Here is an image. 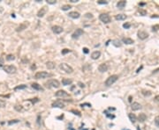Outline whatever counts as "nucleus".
Instances as JSON below:
<instances>
[{
  "label": "nucleus",
  "mask_w": 159,
  "mask_h": 130,
  "mask_svg": "<svg viewBox=\"0 0 159 130\" xmlns=\"http://www.w3.org/2000/svg\"><path fill=\"white\" fill-rule=\"evenodd\" d=\"M44 85L47 88H58L60 86V83L57 79H50Z\"/></svg>",
  "instance_id": "1"
},
{
  "label": "nucleus",
  "mask_w": 159,
  "mask_h": 130,
  "mask_svg": "<svg viewBox=\"0 0 159 130\" xmlns=\"http://www.w3.org/2000/svg\"><path fill=\"white\" fill-rule=\"evenodd\" d=\"M51 77H52V74L46 72V71H39V72H36L35 75V79H44V78H49Z\"/></svg>",
  "instance_id": "2"
},
{
  "label": "nucleus",
  "mask_w": 159,
  "mask_h": 130,
  "mask_svg": "<svg viewBox=\"0 0 159 130\" xmlns=\"http://www.w3.org/2000/svg\"><path fill=\"white\" fill-rule=\"evenodd\" d=\"M60 69H62L63 71H65V73L67 74H71L74 72V69L72 68L71 66H69L67 63H65V62H62V63L59 65Z\"/></svg>",
  "instance_id": "3"
},
{
  "label": "nucleus",
  "mask_w": 159,
  "mask_h": 130,
  "mask_svg": "<svg viewBox=\"0 0 159 130\" xmlns=\"http://www.w3.org/2000/svg\"><path fill=\"white\" fill-rule=\"evenodd\" d=\"M118 79V75H112L111 77H109L105 81V85L106 86H111L115 82H117Z\"/></svg>",
  "instance_id": "4"
},
{
  "label": "nucleus",
  "mask_w": 159,
  "mask_h": 130,
  "mask_svg": "<svg viewBox=\"0 0 159 130\" xmlns=\"http://www.w3.org/2000/svg\"><path fill=\"white\" fill-rule=\"evenodd\" d=\"M3 69L8 74H14L16 73L17 71V68L13 65H5V66L3 67Z\"/></svg>",
  "instance_id": "5"
},
{
  "label": "nucleus",
  "mask_w": 159,
  "mask_h": 130,
  "mask_svg": "<svg viewBox=\"0 0 159 130\" xmlns=\"http://www.w3.org/2000/svg\"><path fill=\"white\" fill-rule=\"evenodd\" d=\"M99 19L102 22H104V24H108V23L111 22V18L107 13H102L99 16Z\"/></svg>",
  "instance_id": "6"
},
{
  "label": "nucleus",
  "mask_w": 159,
  "mask_h": 130,
  "mask_svg": "<svg viewBox=\"0 0 159 130\" xmlns=\"http://www.w3.org/2000/svg\"><path fill=\"white\" fill-rule=\"evenodd\" d=\"M55 96L57 98H66V97H69V94L68 92H66L65 91H63V90H59L55 93Z\"/></svg>",
  "instance_id": "7"
},
{
  "label": "nucleus",
  "mask_w": 159,
  "mask_h": 130,
  "mask_svg": "<svg viewBox=\"0 0 159 130\" xmlns=\"http://www.w3.org/2000/svg\"><path fill=\"white\" fill-rule=\"evenodd\" d=\"M83 30L81 29V28H78V29H76V31L73 34V35H72V37L74 38V39H77V38H79L80 36H81L83 34Z\"/></svg>",
  "instance_id": "8"
},
{
  "label": "nucleus",
  "mask_w": 159,
  "mask_h": 130,
  "mask_svg": "<svg viewBox=\"0 0 159 130\" xmlns=\"http://www.w3.org/2000/svg\"><path fill=\"white\" fill-rule=\"evenodd\" d=\"M51 30L56 34H59L63 32V28L61 26H53L52 27H51Z\"/></svg>",
  "instance_id": "9"
},
{
  "label": "nucleus",
  "mask_w": 159,
  "mask_h": 130,
  "mask_svg": "<svg viewBox=\"0 0 159 130\" xmlns=\"http://www.w3.org/2000/svg\"><path fill=\"white\" fill-rule=\"evenodd\" d=\"M137 35H138V38L140 40H145L148 37V34L144 32V31H139Z\"/></svg>",
  "instance_id": "10"
},
{
  "label": "nucleus",
  "mask_w": 159,
  "mask_h": 130,
  "mask_svg": "<svg viewBox=\"0 0 159 130\" xmlns=\"http://www.w3.org/2000/svg\"><path fill=\"white\" fill-rule=\"evenodd\" d=\"M65 105V104L61 100H57L52 104V107H58V108H64Z\"/></svg>",
  "instance_id": "11"
},
{
  "label": "nucleus",
  "mask_w": 159,
  "mask_h": 130,
  "mask_svg": "<svg viewBox=\"0 0 159 130\" xmlns=\"http://www.w3.org/2000/svg\"><path fill=\"white\" fill-rule=\"evenodd\" d=\"M131 108L133 111H138V110L141 109V105L138 102H134L131 105Z\"/></svg>",
  "instance_id": "12"
},
{
  "label": "nucleus",
  "mask_w": 159,
  "mask_h": 130,
  "mask_svg": "<svg viewBox=\"0 0 159 130\" xmlns=\"http://www.w3.org/2000/svg\"><path fill=\"white\" fill-rule=\"evenodd\" d=\"M98 70H99L101 73L106 72V71L108 70V65H107V64H105V63L100 64L99 66H98Z\"/></svg>",
  "instance_id": "13"
},
{
  "label": "nucleus",
  "mask_w": 159,
  "mask_h": 130,
  "mask_svg": "<svg viewBox=\"0 0 159 130\" xmlns=\"http://www.w3.org/2000/svg\"><path fill=\"white\" fill-rule=\"evenodd\" d=\"M28 23H27V22H25V23H22V24H21V25L19 26L18 27L16 28V31L17 32H21V31H23L24 29H26V28L28 27Z\"/></svg>",
  "instance_id": "14"
},
{
  "label": "nucleus",
  "mask_w": 159,
  "mask_h": 130,
  "mask_svg": "<svg viewBox=\"0 0 159 130\" xmlns=\"http://www.w3.org/2000/svg\"><path fill=\"white\" fill-rule=\"evenodd\" d=\"M68 16L72 18H79L81 17V14L79 13L78 11H71V12H69Z\"/></svg>",
  "instance_id": "15"
},
{
  "label": "nucleus",
  "mask_w": 159,
  "mask_h": 130,
  "mask_svg": "<svg viewBox=\"0 0 159 130\" xmlns=\"http://www.w3.org/2000/svg\"><path fill=\"white\" fill-rule=\"evenodd\" d=\"M100 56H101V52L100 51H94L91 54V58L93 60H97Z\"/></svg>",
  "instance_id": "16"
},
{
  "label": "nucleus",
  "mask_w": 159,
  "mask_h": 130,
  "mask_svg": "<svg viewBox=\"0 0 159 130\" xmlns=\"http://www.w3.org/2000/svg\"><path fill=\"white\" fill-rule=\"evenodd\" d=\"M31 86H32L33 89L36 90V91H43V88H42L39 84H37V83H33L32 85H31Z\"/></svg>",
  "instance_id": "17"
},
{
  "label": "nucleus",
  "mask_w": 159,
  "mask_h": 130,
  "mask_svg": "<svg viewBox=\"0 0 159 130\" xmlns=\"http://www.w3.org/2000/svg\"><path fill=\"white\" fill-rule=\"evenodd\" d=\"M46 8L45 7H42L41 10H40L39 11H38V13H37V17L38 18H42V17H43L44 15H45V13H46Z\"/></svg>",
  "instance_id": "18"
},
{
  "label": "nucleus",
  "mask_w": 159,
  "mask_h": 130,
  "mask_svg": "<svg viewBox=\"0 0 159 130\" xmlns=\"http://www.w3.org/2000/svg\"><path fill=\"white\" fill-rule=\"evenodd\" d=\"M126 5H127V1H124V0H122V1H119V2L117 4V7H118V9L122 10V9H124V8H125Z\"/></svg>",
  "instance_id": "19"
},
{
  "label": "nucleus",
  "mask_w": 159,
  "mask_h": 130,
  "mask_svg": "<svg viewBox=\"0 0 159 130\" xmlns=\"http://www.w3.org/2000/svg\"><path fill=\"white\" fill-rule=\"evenodd\" d=\"M122 41H123V43L127 44V45L134 44V40H132L131 38H123Z\"/></svg>",
  "instance_id": "20"
},
{
  "label": "nucleus",
  "mask_w": 159,
  "mask_h": 130,
  "mask_svg": "<svg viewBox=\"0 0 159 130\" xmlns=\"http://www.w3.org/2000/svg\"><path fill=\"white\" fill-rule=\"evenodd\" d=\"M62 84H63V85H70L73 84V80L69 79V78H63Z\"/></svg>",
  "instance_id": "21"
},
{
  "label": "nucleus",
  "mask_w": 159,
  "mask_h": 130,
  "mask_svg": "<svg viewBox=\"0 0 159 130\" xmlns=\"http://www.w3.org/2000/svg\"><path fill=\"white\" fill-rule=\"evenodd\" d=\"M138 120L140 122H144L147 120V115L145 113H140L138 116Z\"/></svg>",
  "instance_id": "22"
},
{
  "label": "nucleus",
  "mask_w": 159,
  "mask_h": 130,
  "mask_svg": "<svg viewBox=\"0 0 159 130\" xmlns=\"http://www.w3.org/2000/svg\"><path fill=\"white\" fill-rule=\"evenodd\" d=\"M128 117H129L130 121L133 124L135 123L136 121H137V117L135 116V114L134 113H128Z\"/></svg>",
  "instance_id": "23"
},
{
  "label": "nucleus",
  "mask_w": 159,
  "mask_h": 130,
  "mask_svg": "<svg viewBox=\"0 0 159 130\" xmlns=\"http://www.w3.org/2000/svg\"><path fill=\"white\" fill-rule=\"evenodd\" d=\"M127 18V16L125 14H118L115 16V19L116 20H124Z\"/></svg>",
  "instance_id": "24"
},
{
  "label": "nucleus",
  "mask_w": 159,
  "mask_h": 130,
  "mask_svg": "<svg viewBox=\"0 0 159 130\" xmlns=\"http://www.w3.org/2000/svg\"><path fill=\"white\" fill-rule=\"evenodd\" d=\"M112 44L115 46V47H117V48H119V47H121V45H122L121 41H120L119 40H118V39L113 40V41H112Z\"/></svg>",
  "instance_id": "25"
},
{
  "label": "nucleus",
  "mask_w": 159,
  "mask_h": 130,
  "mask_svg": "<svg viewBox=\"0 0 159 130\" xmlns=\"http://www.w3.org/2000/svg\"><path fill=\"white\" fill-rule=\"evenodd\" d=\"M46 67L49 69H53L55 68V62H46Z\"/></svg>",
  "instance_id": "26"
},
{
  "label": "nucleus",
  "mask_w": 159,
  "mask_h": 130,
  "mask_svg": "<svg viewBox=\"0 0 159 130\" xmlns=\"http://www.w3.org/2000/svg\"><path fill=\"white\" fill-rule=\"evenodd\" d=\"M27 85H18V86H16L15 88H14V91H21V90H24L27 88Z\"/></svg>",
  "instance_id": "27"
},
{
  "label": "nucleus",
  "mask_w": 159,
  "mask_h": 130,
  "mask_svg": "<svg viewBox=\"0 0 159 130\" xmlns=\"http://www.w3.org/2000/svg\"><path fill=\"white\" fill-rule=\"evenodd\" d=\"M6 60L7 61H13V60H15V56L12 54H10L6 56Z\"/></svg>",
  "instance_id": "28"
},
{
  "label": "nucleus",
  "mask_w": 159,
  "mask_h": 130,
  "mask_svg": "<svg viewBox=\"0 0 159 130\" xmlns=\"http://www.w3.org/2000/svg\"><path fill=\"white\" fill-rule=\"evenodd\" d=\"M71 8H72L71 5H65L61 7V9H62L63 11H68V10H70Z\"/></svg>",
  "instance_id": "29"
},
{
  "label": "nucleus",
  "mask_w": 159,
  "mask_h": 130,
  "mask_svg": "<svg viewBox=\"0 0 159 130\" xmlns=\"http://www.w3.org/2000/svg\"><path fill=\"white\" fill-rule=\"evenodd\" d=\"M14 109L18 111V112H21V111H23V107H22V105H16L14 106Z\"/></svg>",
  "instance_id": "30"
},
{
  "label": "nucleus",
  "mask_w": 159,
  "mask_h": 130,
  "mask_svg": "<svg viewBox=\"0 0 159 130\" xmlns=\"http://www.w3.org/2000/svg\"><path fill=\"white\" fill-rule=\"evenodd\" d=\"M71 52V50L70 49H68V48H64L62 51H61V53H62V55H66V54H68V53Z\"/></svg>",
  "instance_id": "31"
},
{
  "label": "nucleus",
  "mask_w": 159,
  "mask_h": 130,
  "mask_svg": "<svg viewBox=\"0 0 159 130\" xmlns=\"http://www.w3.org/2000/svg\"><path fill=\"white\" fill-rule=\"evenodd\" d=\"M5 105H6V102L5 100H1L0 99V108L5 107Z\"/></svg>",
  "instance_id": "32"
},
{
  "label": "nucleus",
  "mask_w": 159,
  "mask_h": 130,
  "mask_svg": "<svg viewBox=\"0 0 159 130\" xmlns=\"http://www.w3.org/2000/svg\"><path fill=\"white\" fill-rule=\"evenodd\" d=\"M130 26H131V24H130V23H125L124 25H123V27H124L125 29H129Z\"/></svg>",
  "instance_id": "33"
},
{
  "label": "nucleus",
  "mask_w": 159,
  "mask_h": 130,
  "mask_svg": "<svg viewBox=\"0 0 159 130\" xmlns=\"http://www.w3.org/2000/svg\"><path fill=\"white\" fill-rule=\"evenodd\" d=\"M155 124L157 128H159V116H157L155 118Z\"/></svg>",
  "instance_id": "34"
},
{
  "label": "nucleus",
  "mask_w": 159,
  "mask_h": 130,
  "mask_svg": "<svg viewBox=\"0 0 159 130\" xmlns=\"http://www.w3.org/2000/svg\"><path fill=\"white\" fill-rule=\"evenodd\" d=\"M142 94L144 96H150L151 95V92L149 91H142Z\"/></svg>",
  "instance_id": "35"
},
{
  "label": "nucleus",
  "mask_w": 159,
  "mask_h": 130,
  "mask_svg": "<svg viewBox=\"0 0 159 130\" xmlns=\"http://www.w3.org/2000/svg\"><path fill=\"white\" fill-rule=\"evenodd\" d=\"M46 2L49 5H55L56 3H57V1L56 0H46Z\"/></svg>",
  "instance_id": "36"
},
{
  "label": "nucleus",
  "mask_w": 159,
  "mask_h": 130,
  "mask_svg": "<svg viewBox=\"0 0 159 130\" xmlns=\"http://www.w3.org/2000/svg\"><path fill=\"white\" fill-rule=\"evenodd\" d=\"M19 122H20L19 120H13V121H8V124H9V125H12V124H14V123H19Z\"/></svg>",
  "instance_id": "37"
},
{
  "label": "nucleus",
  "mask_w": 159,
  "mask_h": 130,
  "mask_svg": "<svg viewBox=\"0 0 159 130\" xmlns=\"http://www.w3.org/2000/svg\"><path fill=\"white\" fill-rule=\"evenodd\" d=\"M159 29V25H155L154 26H152V31L153 32H157Z\"/></svg>",
  "instance_id": "38"
},
{
  "label": "nucleus",
  "mask_w": 159,
  "mask_h": 130,
  "mask_svg": "<svg viewBox=\"0 0 159 130\" xmlns=\"http://www.w3.org/2000/svg\"><path fill=\"white\" fill-rule=\"evenodd\" d=\"M97 3L99 5H107L108 4V1H104V0H100V1H97Z\"/></svg>",
  "instance_id": "39"
},
{
  "label": "nucleus",
  "mask_w": 159,
  "mask_h": 130,
  "mask_svg": "<svg viewBox=\"0 0 159 130\" xmlns=\"http://www.w3.org/2000/svg\"><path fill=\"white\" fill-rule=\"evenodd\" d=\"M139 12H140V13H141V15H142V16H144V15H146V14H147V11H144V10H142V9L139 10Z\"/></svg>",
  "instance_id": "40"
},
{
  "label": "nucleus",
  "mask_w": 159,
  "mask_h": 130,
  "mask_svg": "<svg viewBox=\"0 0 159 130\" xmlns=\"http://www.w3.org/2000/svg\"><path fill=\"white\" fill-rule=\"evenodd\" d=\"M28 100L31 101L33 104H35V102H38V101H39V99H38L37 98H32V99H28Z\"/></svg>",
  "instance_id": "41"
},
{
  "label": "nucleus",
  "mask_w": 159,
  "mask_h": 130,
  "mask_svg": "<svg viewBox=\"0 0 159 130\" xmlns=\"http://www.w3.org/2000/svg\"><path fill=\"white\" fill-rule=\"evenodd\" d=\"M71 112L72 113H74V114H77L78 116H81V113H80V112H78V111H75V110H72Z\"/></svg>",
  "instance_id": "42"
},
{
  "label": "nucleus",
  "mask_w": 159,
  "mask_h": 130,
  "mask_svg": "<svg viewBox=\"0 0 159 130\" xmlns=\"http://www.w3.org/2000/svg\"><path fill=\"white\" fill-rule=\"evenodd\" d=\"M85 17H86V18H93V15H92V14H91V13H87V14H86V15H85Z\"/></svg>",
  "instance_id": "43"
},
{
  "label": "nucleus",
  "mask_w": 159,
  "mask_h": 130,
  "mask_svg": "<svg viewBox=\"0 0 159 130\" xmlns=\"http://www.w3.org/2000/svg\"><path fill=\"white\" fill-rule=\"evenodd\" d=\"M4 62H5V60H4V58H2V57H0V65H2L4 64Z\"/></svg>",
  "instance_id": "44"
},
{
  "label": "nucleus",
  "mask_w": 159,
  "mask_h": 130,
  "mask_svg": "<svg viewBox=\"0 0 159 130\" xmlns=\"http://www.w3.org/2000/svg\"><path fill=\"white\" fill-rule=\"evenodd\" d=\"M83 52L85 53V54H88V49L87 48H83Z\"/></svg>",
  "instance_id": "45"
},
{
  "label": "nucleus",
  "mask_w": 159,
  "mask_h": 130,
  "mask_svg": "<svg viewBox=\"0 0 159 130\" xmlns=\"http://www.w3.org/2000/svg\"><path fill=\"white\" fill-rule=\"evenodd\" d=\"M79 85H80V86L81 87V88H84V87H85V85H84V84H82V83H79Z\"/></svg>",
  "instance_id": "46"
},
{
  "label": "nucleus",
  "mask_w": 159,
  "mask_h": 130,
  "mask_svg": "<svg viewBox=\"0 0 159 130\" xmlns=\"http://www.w3.org/2000/svg\"><path fill=\"white\" fill-rule=\"evenodd\" d=\"M155 100L157 101V102H159V95H157V96L155 97Z\"/></svg>",
  "instance_id": "47"
},
{
  "label": "nucleus",
  "mask_w": 159,
  "mask_h": 130,
  "mask_svg": "<svg viewBox=\"0 0 159 130\" xmlns=\"http://www.w3.org/2000/svg\"><path fill=\"white\" fill-rule=\"evenodd\" d=\"M70 1H71L72 3H77L79 1V0H70Z\"/></svg>",
  "instance_id": "48"
},
{
  "label": "nucleus",
  "mask_w": 159,
  "mask_h": 130,
  "mask_svg": "<svg viewBox=\"0 0 159 130\" xmlns=\"http://www.w3.org/2000/svg\"><path fill=\"white\" fill-rule=\"evenodd\" d=\"M31 69H35V65H33V66L31 67Z\"/></svg>",
  "instance_id": "49"
},
{
  "label": "nucleus",
  "mask_w": 159,
  "mask_h": 130,
  "mask_svg": "<svg viewBox=\"0 0 159 130\" xmlns=\"http://www.w3.org/2000/svg\"><path fill=\"white\" fill-rule=\"evenodd\" d=\"M132 100V97H129V102H131Z\"/></svg>",
  "instance_id": "50"
},
{
  "label": "nucleus",
  "mask_w": 159,
  "mask_h": 130,
  "mask_svg": "<svg viewBox=\"0 0 159 130\" xmlns=\"http://www.w3.org/2000/svg\"><path fill=\"white\" fill-rule=\"evenodd\" d=\"M83 130H88V128H85V129H83Z\"/></svg>",
  "instance_id": "51"
},
{
  "label": "nucleus",
  "mask_w": 159,
  "mask_h": 130,
  "mask_svg": "<svg viewBox=\"0 0 159 130\" xmlns=\"http://www.w3.org/2000/svg\"><path fill=\"white\" fill-rule=\"evenodd\" d=\"M2 67H4V66H2V65H0V68H2Z\"/></svg>",
  "instance_id": "52"
}]
</instances>
